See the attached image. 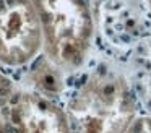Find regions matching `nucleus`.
Masks as SVG:
<instances>
[{"label": "nucleus", "mask_w": 151, "mask_h": 133, "mask_svg": "<svg viewBox=\"0 0 151 133\" xmlns=\"http://www.w3.org/2000/svg\"><path fill=\"white\" fill-rule=\"evenodd\" d=\"M135 107L137 99L120 75L96 71L72 96L65 112L72 133H127Z\"/></svg>", "instance_id": "obj_1"}, {"label": "nucleus", "mask_w": 151, "mask_h": 133, "mask_svg": "<svg viewBox=\"0 0 151 133\" xmlns=\"http://www.w3.org/2000/svg\"><path fill=\"white\" fill-rule=\"evenodd\" d=\"M44 31L47 57L57 67L72 70L85 62L93 39L88 0H31Z\"/></svg>", "instance_id": "obj_2"}, {"label": "nucleus", "mask_w": 151, "mask_h": 133, "mask_svg": "<svg viewBox=\"0 0 151 133\" xmlns=\"http://www.w3.org/2000/svg\"><path fill=\"white\" fill-rule=\"evenodd\" d=\"M44 45V31L31 0H0V62L10 67L33 60Z\"/></svg>", "instance_id": "obj_3"}, {"label": "nucleus", "mask_w": 151, "mask_h": 133, "mask_svg": "<svg viewBox=\"0 0 151 133\" xmlns=\"http://www.w3.org/2000/svg\"><path fill=\"white\" fill-rule=\"evenodd\" d=\"M12 119L18 133H72L65 110L36 93H24L15 99Z\"/></svg>", "instance_id": "obj_4"}, {"label": "nucleus", "mask_w": 151, "mask_h": 133, "mask_svg": "<svg viewBox=\"0 0 151 133\" xmlns=\"http://www.w3.org/2000/svg\"><path fill=\"white\" fill-rule=\"evenodd\" d=\"M132 76V93L151 115V39L138 47L133 57Z\"/></svg>", "instance_id": "obj_5"}, {"label": "nucleus", "mask_w": 151, "mask_h": 133, "mask_svg": "<svg viewBox=\"0 0 151 133\" xmlns=\"http://www.w3.org/2000/svg\"><path fill=\"white\" fill-rule=\"evenodd\" d=\"M127 133H151V115H138L130 123Z\"/></svg>", "instance_id": "obj_6"}, {"label": "nucleus", "mask_w": 151, "mask_h": 133, "mask_svg": "<svg viewBox=\"0 0 151 133\" xmlns=\"http://www.w3.org/2000/svg\"><path fill=\"white\" fill-rule=\"evenodd\" d=\"M0 133H7V130H5V127L0 123Z\"/></svg>", "instance_id": "obj_7"}, {"label": "nucleus", "mask_w": 151, "mask_h": 133, "mask_svg": "<svg viewBox=\"0 0 151 133\" xmlns=\"http://www.w3.org/2000/svg\"><path fill=\"white\" fill-rule=\"evenodd\" d=\"M148 2H150V6H151V0H148Z\"/></svg>", "instance_id": "obj_8"}]
</instances>
